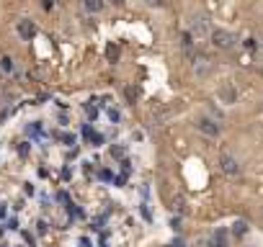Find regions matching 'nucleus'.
<instances>
[{
	"label": "nucleus",
	"mask_w": 263,
	"mask_h": 247,
	"mask_svg": "<svg viewBox=\"0 0 263 247\" xmlns=\"http://www.w3.org/2000/svg\"><path fill=\"white\" fill-rule=\"evenodd\" d=\"M235 34L232 31H227V28H214L212 31V44L217 46V49H232L235 46Z\"/></svg>",
	"instance_id": "f257e3e1"
},
{
	"label": "nucleus",
	"mask_w": 263,
	"mask_h": 247,
	"mask_svg": "<svg viewBox=\"0 0 263 247\" xmlns=\"http://www.w3.org/2000/svg\"><path fill=\"white\" fill-rule=\"evenodd\" d=\"M196 129L204 134V136H220V131H222V126L217 121H212V119H199L196 121Z\"/></svg>",
	"instance_id": "f03ea898"
},
{
	"label": "nucleus",
	"mask_w": 263,
	"mask_h": 247,
	"mask_svg": "<svg viewBox=\"0 0 263 247\" xmlns=\"http://www.w3.org/2000/svg\"><path fill=\"white\" fill-rule=\"evenodd\" d=\"M220 167H222L225 175H238V173H240V162L232 157L230 152H225L222 157H220Z\"/></svg>",
	"instance_id": "7ed1b4c3"
},
{
	"label": "nucleus",
	"mask_w": 263,
	"mask_h": 247,
	"mask_svg": "<svg viewBox=\"0 0 263 247\" xmlns=\"http://www.w3.org/2000/svg\"><path fill=\"white\" fill-rule=\"evenodd\" d=\"M191 67H194L196 75H209L214 65H212V59H209L207 54H194V65H191Z\"/></svg>",
	"instance_id": "20e7f679"
},
{
	"label": "nucleus",
	"mask_w": 263,
	"mask_h": 247,
	"mask_svg": "<svg viewBox=\"0 0 263 247\" xmlns=\"http://www.w3.org/2000/svg\"><path fill=\"white\" fill-rule=\"evenodd\" d=\"M15 31H18V36L21 39H26V41H31L36 36V26H34V21H18V26H15Z\"/></svg>",
	"instance_id": "39448f33"
},
{
	"label": "nucleus",
	"mask_w": 263,
	"mask_h": 247,
	"mask_svg": "<svg viewBox=\"0 0 263 247\" xmlns=\"http://www.w3.org/2000/svg\"><path fill=\"white\" fill-rule=\"evenodd\" d=\"M207 28H209V21H207V18H194V23H191V34H194V36H204V34H207Z\"/></svg>",
	"instance_id": "423d86ee"
},
{
	"label": "nucleus",
	"mask_w": 263,
	"mask_h": 247,
	"mask_svg": "<svg viewBox=\"0 0 263 247\" xmlns=\"http://www.w3.org/2000/svg\"><path fill=\"white\" fill-rule=\"evenodd\" d=\"M83 5L88 13H101L106 8V0H83Z\"/></svg>",
	"instance_id": "0eeeda50"
},
{
	"label": "nucleus",
	"mask_w": 263,
	"mask_h": 247,
	"mask_svg": "<svg viewBox=\"0 0 263 247\" xmlns=\"http://www.w3.org/2000/svg\"><path fill=\"white\" fill-rule=\"evenodd\" d=\"M225 237H227V235H225V232L220 229V232H217V235H214V237L209 240V247H227V242H225Z\"/></svg>",
	"instance_id": "6e6552de"
},
{
	"label": "nucleus",
	"mask_w": 263,
	"mask_h": 247,
	"mask_svg": "<svg viewBox=\"0 0 263 247\" xmlns=\"http://www.w3.org/2000/svg\"><path fill=\"white\" fill-rule=\"evenodd\" d=\"M0 70H3V72H15V62L10 59V57H3V59H0Z\"/></svg>",
	"instance_id": "1a4fd4ad"
},
{
	"label": "nucleus",
	"mask_w": 263,
	"mask_h": 247,
	"mask_svg": "<svg viewBox=\"0 0 263 247\" xmlns=\"http://www.w3.org/2000/svg\"><path fill=\"white\" fill-rule=\"evenodd\" d=\"M245 232H248V224L245 222H235V224H232V235H235V237H243Z\"/></svg>",
	"instance_id": "9d476101"
},
{
	"label": "nucleus",
	"mask_w": 263,
	"mask_h": 247,
	"mask_svg": "<svg viewBox=\"0 0 263 247\" xmlns=\"http://www.w3.org/2000/svg\"><path fill=\"white\" fill-rule=\"evenodd\" d=\"M220 96H222L225 103H232V101H235V90H232V88H222V90H220Z\"/></svg>",
	"instance_id": "9b49d317"
},
{
	"label": "nucleus",
	"mask_w": 263,
	"mask_h": 247,
	"mask_svg": "<svg viewBox=\"0 0 263 247\" xmlns=\"http://www.w3.org/2000/svg\"><path fill=\"white\" fill-rule=\"evenodd\" d=\"M124 96H127V101H129V103H134V101L139 98V88H132V85H129L127 90H124Z\"/></svg>",
	"instance_id": "f8f14e48"
},
{
	"label": "nucleus",
	"mask_w": 263,
	"mask_h": 247,
	"mask_svg": "<svg viewBox=\"0 0 263 247\" xmlns=\"http://www.w3.org/2000/svg\"><path fill=\"white\" fill-rule=\"evenodd\" d=\"M85 114H88V119H96V116H98V106L93 103V101L85 103Z\"/></svg>",
	"instance_id": "ddd939ff"
},
{
	"label": "nucleus",
	"mask_w": 263,
	"mask_h": 247,
	"mask_svg": "<svg viewBox=\"0 0 263 247\" xmlns=\"http://www.w3.org/2000/svg\"><path fill=\"white\" fill-rule=\"evenodd\" d=\"M106 57H108V62H116V59H119V49H116L114 44H111V46H108V49H106Z\"/></svg>",
	"instance_id": "4468645a"
},
{
	"label": "nucleus",
	"mask_w": 263,
	"mask_h": 247,
	"mask_svg": "<svg viewBox=\"0 0 263 247\" xmlns=\"http://www.w3.org/2000/svg\"><path fill=\"white\" fill-rule=\"evenodd\" d=\"M108 119H111V121H119V111H116V108H108Z\"/></svg>",
	"instance_id": "2eb2a0df"
},
{
	"label": "nucleus",
	"mask_w": 263,
	"mask_h": 247,
	"mask_svg": "<svg viewBox=\"0 0 263 247\" xmlns=\"http://www.w3.org/2000/svg\"><path fill=\"white\" fill-rule=\"evenodd\" d=\"M147 5H155V8H158V5H163V0H147Z\"/></svg>",
	"instance_id": "dca6fc26"
},
{
	"label": "nucleus",
	"mask_w": 263,
	"mask_h": 247,
	"mask_svg": "<svg viewBox=\"0 0 263 247\" xmlns=\"http://www.w3.org/2000/svg\"><path fill=\"white\" fill-rule=\"evenodd\" d=\"M111 3H114V5H121V3H124V0H111Z\"/></svg>",
	"instance_id": "f3484780"
}]
</instances>
